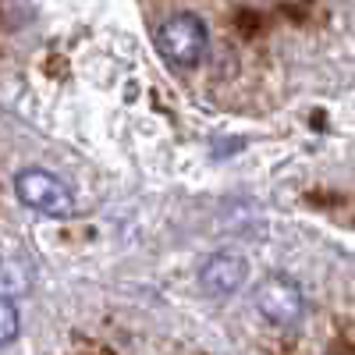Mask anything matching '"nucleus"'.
<instances>
[{
  "label": "nucleus",
  "mask_w": 355,
  "mask_h": 355,
  "mask_svg": "<svg viewBox=\"0 0 355 355\" xmlns=\"http://www.w3.org/2000/svg\"><path fill=\"white\" fill-rule=\"evenodd\" d=\"M249 281V263L242 252L220 249L214 256H206V263L199 266V284L210 295H234Z\"/></svg>",
  "instance_id": "obj_4"
},
{
  "label": "nucleus",
  "mask_w": 355,
  "mask_h": 355,
  "mask_svg": "<svg viewBox=\"0 0 355 355\" xmlns=\"http://www.w3.org/2000/svg\"><path fill=\"white\" fill-rule=\"evenodd\" d=\"M206 46H210V33L199 15H171L160 28H157V50L171 68H196L202 61Z\"/></svg>",
  "instance_id": "obj_1"
},
{
  "label": "nucleus",
  "mask_w": 355,
  "mask_h": 355,
  "mask_svg": "<svg viewBox=\"0 0 355 355\" xmlns=\"http://www.w3.org/2000/svg\"><path fill=\"white\" fill-rule=\"evenodd\" d=\"M256 309L270 323H277V327H291V323H299L302 313H306L302 288L284 274H266L256 284Z\"/></svg>",
  "instance_id": "obj_3"
},
{
  "label": "nucleus",
  "mask_w": 355,
  "mask_h": 355,
  "mask_svg": "<svg viewBox=\"0 0 355 355\" xmlns=\"http://www.w3.org/2000/svg\"><path fill=\"white\" fill-rule=\"evenodd\" d=\"M15 196L21 206L43 217H71L75 214V192L57 174L43 167H21L15 174Z\"/></svg>",
  "instance_id": "obj_2"
},
{
  "label": "nucleus",
  "mask_w": 355,
  "mask_h": 355,
  "mask_svg": "<svg viewBox=\"0 0 355 355\" xmlns=\"http://www.w3.org/2000/svg\"><path fill=\"white\" fill-rule=\"evenodd\" d=\"M18 338V309L8 295H0V345H11Z\"/></svg>",
  "instance_id": "obj_5"
}]
</instances>
